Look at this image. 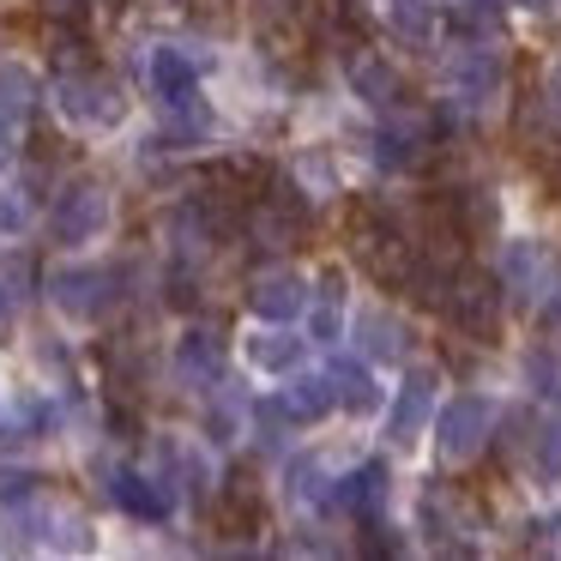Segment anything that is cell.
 <instances>
[{
  "label": "cell",
  "mask_w": 561,
  "mask_h": 561,
  "mask_svg": "<svg viewBox=\"0 0 561 561\" xmlns=\"http://www.w3.org/2000/svg\"><path fill=\"white\" fill-rule=\"evenodd\" d=\"M260 525H266V501H260V483H254V477H236V483L224 489V531L254 537Z\"/></svg>",
  "instance_id": "83f0119b"
},
{
  "label": "cell",
  "mask_w": 561,
  "mask_h": 561,
  "mask_svg": "<svg viewBox=\"0 0 561 561\" xmlns=\"http://www.w3.org/2000/svg\"><path fill=\"white\" fill-rule=\"evenodd\" d=\"M332 489L327 471H320V459H290V501H302V507H332Z\"/></svg>",
  "instance_id": "d6a6232c"
},
{
  "label": "cell",
  "mask_w": 561,
  "mask_h": 561,
  "mask_svg": "<svg viewBox=\"0 0 561 561\" xmlns=\"http://www.w3.org/2000/svg\"><path fill=\"white\" fill-rule=\"evenodd\" d=\"M158 465L175 477V489H182L194 507H211V495H218V483H211V459L199 447H187V440H158Z\"/></svg>",
  "instance_id": "e0dca14e"
},
{
  "label": "cell",
  "mask_w": 561,
  "mask_h": 561,
  "mask_svg": "<svg viewBox=\"0 0 561 561\" xmlns=\"http://www.w3.org/2000/svg\"><path fill=\"white\" fill-rule=\"evenodd\" d=\"M0 290H7V296H0L7 308H25L31 296H37V278H31V260H19V254H7V260H0Z\"/></svg>",
  "instance_id": "8d00e7d4"
},
{
  "label": "cell",
  "mask_w": 561,
  "mask_h": 561,
  "mask_svg": "<svg viewBox=\"0 0 561 561\" xmlns=\"http://www.w3.org/2000/svg\"><path fill=\"white\" fill-rule=\"evenodd\" d=\"M31 115H37V73L19 61H0V127L25 134Z\"/></svg>",
  "instance_id": "484cf974"
},
{
  "label": "cell",
  "mask_w": 561,
  "mask_h": 561,
  "mask_svg": "<svg viewBox=\"0 0 561 561\" xmlns=\"http://www.w3.org/2000/svg\"><path fill=\"white\" fill-rule=\"evenodd\" d=\"M525 447V471H531V483H561V416H543V423H531L525 435H513Z\"/></svg>",
  "instance_id": "d4e9b609"
},
{
  "label": "cell",
  "mask_w": 561,
  "mask_h": 561,
  "mask_svg": "<svg viewBox=\"0 0 561 561\" xmlns=\"http://www.w3.org/2000/svg\"><path fill=\"white\" fill-rule=\"evenodd\" d=\"M501 308H507V284L501 272H453V290H447V327L471 344H495L501 339Z\"/></svg>",
  "instance_id": "277c9868"
},
{
  "label": "cell",
  "mask_w": 561,
  "mask_h": 561,
  "mask_svg": "<svg viewBox=\"0 0 561 561\" xmlns=\"http://www.w3.org/2000/svg\"><path fill=\"white\" fill-rule=\"evenodd\" d=\"M31 230V194L19 182L0 187V242H13V236Z\"/></svg>",
  "instance_id": "d590c367"
},
{
  "label": "cell",
  "mask_w": 561,
  "mask_h": 561,
  "mask_svg": "<svg viewBox=\"0 0 561 561\" xmlns=\"http://www.w3.org/2000/svg\"><path fill=\"white\" fill-rule=\"evenodd\" d=\"M351 98L368 103V110H380V115H399L404 103H411V85H404V73L387 61V55L356 49L351 55Z\"/></svg>",
  "instance_id": "4fadbf2b"
},
{
  "label": "cell",
  "mask_w": 561,
  "mask_h": 561,
  "mask_svg": "<svg viewBox=\"0 0 561 561\" xmlns=\"http://www.w3.org/2000/svg\"><path fill=\"white\" fill-rule=\"evenodd\" d=\"M308 308H314V290H308V278L296 266H266L248 284V314L266 320V327H290Z\"/></svg>",
  "instance_id": "ba28073f"
},
{
  "label": "cell",
  "mask_w": 561,
  "mask_h": 561,
  "mask_svg": "<svg viewBox=\"0 0 561 561\" xmlns=\"http://www.w3.org/2000/svg\"><path fill=\"white\" fill-rule=\"evenodd\" d=\"M127 278H134L127 266H55L49 278H43V290H49V302L61 308V314H73L91 327V320L115 314V302L127 296Z\"/></svg>",
  "instance_id": "7a4b0ae2"
},
{
  "label": "cell",
  "mask_w": 561,
  "mask_h": 561,
  "mask_svg": "<svg viewBox=\"0 0 561 561\" xmlns=\"http://www.w3.org/2000/svg\"><path fill=\"white\" fill-rule=\"evenodd\" d=\"M507 91V61L489 43H465L459 55H447V110L453 115H489Z\"/></svg>",
  "instance_id": "5b68a950"
},
{
  "label": "cell",
  "mask_w": 561,
  "mask_h": 561,
  "mask_svg": "<svg viewBox=\"0 0 561 561\" xmlns=\"http://www.w3.org/2000/svg\"><path fill=\"white\" fill-rule=\"evenodd\" d=\"M447 211H453V224L465 230V242H489V236L501 230V199L489 194V187H453Z\"/></svg>",
  "instance_id": "603a6c76"
},
{
  "label": "cell",
  "mask_w": 561,
  "mask_h": 561,
  "mask_svg": "<svg viewBox=\"0 0 561 561\" xmlns=\"http://www.w3.org/2000/svg\"><path fill=\"white\" fill-rule=\"evenodd\" d=\"M55 110L73 127H85V134H115L127 122V91L110 73H98V67H79V73L55 79Z\"/></svg>",
  "instance_id": "3957f363"
},
{
  "label": "cell",
  "mask_w": 561,
  "mask_h": 561,
  "mask_svg": "<svg viewBox=\"0 0 561 561\" xmlns=\"http://www.w3.org/2000/svg\"><path fill=\"white\" fill-rule=\"evenodd\" d=\"M543 110H549V122L561 127V61L543 73Z\"/></svg>",
  "instance_id": "b9f144b4"
},
{
  "label": "cell",
  "mask_w": 561,
  "mask_h": 561,
  "mask_svg": "<svg viewBox=\"0 0 561 561\" xmlns=\"http://www.w3.org/2000/svg\"><path fill=\"white\" fill-rule=\"evenodd\" d=\"M308 356V339H296L290 327H272V332H254L248 339V363L260 368V375H296Z\"/></svg>",
  "instance_id": "cb8c5ba5"
},
{
  "label": "cell",
  "mask_w": 561,
  "mask_h": 561,
  "mask_svg": "<svg viewBox=\"0 0 561 561\" xmlns=\"http://www.w3.org/2000/svg\"><path fill=\"white\" fill-rule=\"evenodd\" d=\"M501 7H507V0H453V37L489 43L501 31Z\"/></svg>",
  "instance_id": "f546056e"
},
{
  "label": "cell",
  "mask_w": 561,
  "mask_h": 561,
  "mask_svg": "<svg viewBox=\"0 0 561 561\" xmlns=\"http://www.w3.org/2000/svg\"><path fill=\"white\" fill-rule=\"evenodd\" d=\"M110 218H115L110 187L79 182V187H67V194L49 206V236H55L61 248H85V242H98V236L110 230Z\"/></svg>",
  "instance_id": "52a82bcc"
},
{
  "label": "cell",
  "mask_w": 561,
  "mask_h": 561,
  "mask_svg": "<svg viewBox=\"0 0 561 561\" xmlns=\"http://www.w3.org/2000/svg\"><path fill=\"white\" fill-rule=\"evenodd\" d=\"M49 61H55V73H79V67H98V61H91V37H85V25L49 19Z\"/></svg>",
  "instance_id": "f1b7e54d"
},
{
  "label": "cell",
  "mask_w": 561,
  "mask_h": 561,
  "mask_svg": "<svg viewBox=\"0 0 561 561\" xmlns=\"http://www.w3.org/2000/svg\"><path fill=\"white\" fill-rule=\"evenodd\" d=\"M525 7H556V0H525Z\"/></svg>",
  "instance_id": "7bdbcfd3"
},
{
  "label": "cell",
  "mask_w": 561,
  "mask_h": 561,
  "mask_svg": "<svg viewBox=\"0 0 561 561\" xmlns=\"http://www.w3.org/2000/svg\"><path fill=\"white\" fill-rule=\"evenodd\" d=\"M0 308H7V302H0Z\"/></svg>",
  "instance_id": "ee69618b"
},
{
  "label": "cell",
  "mask_w": 561,
  "mask_h": 561,
  "mask_svg": "<svg viewBox=\"0 0 561 561\" xmlns=\"http://www.w3.org/2000/svg\"><path fill=\"white\" fill-rule=\"evenodd\" d=\"M387 501H392V471H387V459L356 465V471L339 477V489H332V507L351 513V519H375V513H387Z\"/></svg>",
  "instance_id": "9a60e30c"
},
{
  "label": "cell",
  "mask_w": 561,
  "mask_h": 561,
  "mask_svg": "<svg viewBox=\"0 0 561 561\" xmlns=\"http://www.w3.org/2000/svg\"><path fill=\"white\" fill-rule=\"evenodd\" d=\"M375 163L387 175H411V170H423L428 163V134L416 122H387L375 134Z\"/></svg>",
  "instance_id": "ffe728a7"
},
{
  "label": "cell",
  "mask_w": 561,
  "mask_h": 561,
  "mask_svg": "<svg viewBox=\"0 0 561 561\" xmlns=\"http://www.w3.org/2000/svg\"><path fill=\"white\" fill-rule=\"evenodd\" d=\"M435 387H440L435 368H411V375H404L399 399H392V411H387V440L399 453L416 447L423 428H435Z\"/></svg>",
  "instance_id": "30bf717a"
},
{
  "label": "cell",
  "mask_w": 561,
  "mask_h": 561,
  "mask_svg": "<svg viewBox=\"0 0 561 561\" xmlns=\"http://www.w3.org/2000/svg\"><path fill=\"white\" fill-rule=\"evenodd\" d=\"M339 320H344V272L327 266L320 272V296H314V339L332 344L339 339Z\"/></svg>",
  "instance_id": "4dcf8cb0"
},
{
  "label": "cell",
  "mask_w": 561,
  "mask_h": 561,
  "mask_svg": "<svg viewBox=\"0 0 561 561\" xmlns=\"http://www.w3.org/2000/svg\"><path fill=\"white\" fill-rule=\"evenodd\" d=\"M327 375H332V392H339V411H351V416L380 411V387H375V375H368V363H356V356H339Z\"/></svg>",
  "instance_id": "4316f807"
},
{
  "label": "cell",
  "mask_w": 561,
  "mask_h": 561,
  "mask_svg": "<svg viewBox=\"0 0 561 561\" xmlns=\"http://www.w3.org/2000/svg\"><path fill=\"white\" fill-rule=\"evenodd\" d=\"M49 7V19H67V25H85L91 19V0H43Z\"/></svg>",
  "instance_id": "60d3db41"
},
{
  "label": "cell",
  "mask_w": 561,
  "mask_h": 561,
  "mask_svg": "<svg viewBox=\"0 0 561 561\" xmlns=\"http://www.w3.org/2000/svg\"><path fill=\"white\" fill-rule=\"evenodd\" d=\"M278 404L290 411V423H320V416L339 404V392H332V375H308V368H296V375H284Z\"/></svg>",
  "instance_id": "7402d4cb"
},
{
  "label": "cell",
  "mask_w": 561,
  "mask_h": 561,
  "mask_svg": "<svg viewBox=\"0 0 561 561\" xmlns=\"http://www.w3.org/2000/svg\"><path fill=\"white\" fill-rule=\"evenodd\" d=\"M158 110H163V146H175V151L206 146V139L218 134V115H211V103L199 98V85H194V91H175V98H163Z\"/></svg>",
  "instance_id": "2e32d148"
},
{
  "label": "cell",
  "mask_w": 561,
  "mask_h": 561,
  "mask_svg": "<svg viewBox=\"0 0 561 561\" xmlns=\"http://www.w3.org/2000/svg\"><path fill=\"white\" fill-rule=\"evenodd\" d=\"M224 368H230V344H224L218 327H187L175 339V375H182V387L211 392V387H224Z\"/></svg>",
  "instance_id": "7c38bea8"
},
{
  "label": "cell",
  "mask_w": 561,
  "mask_h": 561,
  "mask_svg": "<svg viewBox=\"0 0 561 561\" xmlns=\"http://www.w3.org/2000/svg\"><path fill=\"white\" fill-rule=\"evenodd\" d=\"M356 344H363L368 363H399L411 351V327L399 314H387V308H363L356 314Z\"/></svg>",
  "instance_id": "44dd1931"
},
{
  "label": "cell",
  "mask_w": 561,
  "mask_h": 561,
  "mask_svg": "<svg viewBox=\"0 0 561 561\" xmlns=\"http://www.w3.org/2000/svg\"><path fill=\"white\" fill-rule=\"evenodd\" d=\"M423 531L435 537V549H447V556H471V543H465V531H477L471 501H465L459 489H428L423 495Z\"/></svg>",
  "instance_id": "5bb4252c"
},
{
  "label": "cell",
  "mask_w": 561,
  "mask_h": 561,
  "mask_svg": "<svg viewBox=\"0 0 561 561\" xmlns=\"http://www.w3.org/2000/svg\"><path fill=\"white\" fill-rule=\"evenodd\" d=\"M495 272H501V284H507L519 302H543V296H556V284H561L556 254H549L543 242H531V236H519V242L501 248Z\"/></svg>",
  "instance_id": "9c48e42d"
},
{
  "label": "cell",
  "mask_w": 561,
  "mask_h": 561,
  "mask_svg": "<svg viewBox=\"0 0 561 561\" xmlns=\"http://www.w3.org/2000/svg\"><path fill=\"white\" fill-rule=\"evenodd\" d=\"M525 375H531V387L537 392H549V399H561V363L549 351H537L531 363H525Z\"/></svg>",
  "instance_id": "ab89813d"
},
{
  "label": "cell",
  "mask_w": 561,
  "mask_h": 561,
  "mask_svg": "<svg viewBox=\"0 0 561 561\" xmlns=\"http://www.w3.org/2000/svg\"><path fill=\"white\" fill-rule=\"evenodd\" d=\"M98 363H103V380H110L115 392H134L139 380H146V356L134 351V344H122V339H110L98 351Z\"/></svg>",
  "instance_id": "1f68e13d"
},
{
  "label": "cell",
  "mask_w": 561,
  "mask_h": 561,
  "mask_svg": "<svg viewBox=\"0 0 561 561\" xmlns=\"http://www.w3.org/2000/svg\"><path fill=\"white\" fill-rule=\"evenodd\" d=\"M206 435H211V440H236V435H242V399H236V392H218V387H211Z\"/></svg>",
  "instance_id": "e575fe53"
},
{
  "label": "cell",
  "mask_w": 561,
  "mask_h": 561,
  "mask_svg": "<svg viewBox=\"0 0 561 561\" xmlns=\"http://www.w3.org/2000/svg\"><path fill=\"white\" fill-rule=\"evenodd\" d=\"M351 254H356V266H368L387 290H399L411 260H416V242L404 236L399 211H392L387 199H356L351 206Z\"/></svg>",
  "instance_id": "6da1fadb"
},
{
  "label": "cell",
  "mask_w": 561,
  "mask_h": 561,
  "mask_svg": "<svg viewBox=\"0 0 561 561\" xmlns=\"http://www.w3.org/2000/svg\"><path fill=\"white\" fill-rule=\"evenodd\" d=\"M356 549H363V556H404V537L392 531L387 525V513H375V519H356Z\"/></svg>",
  "instance_id": "836d02e7"
},
{
  "label": "cell",
  "mask_w": 561,
  "mask_h": 561,
  "mask_svg": "<svg viewBox=\"0 0 561 561\" xmlns=\"http://www.w3.org/2000/svg\"><path fill=\"white\" fill-rule=\"evenodd\" d=\"M43 477L31 471V465H0V507H25V501H37Z\"/></svg>",
  "instance_id": "74e56055"
},
{
  "label": "cell",
  "mask_w": 561,
  "mask_h": 561,
  "mask_svg": "<svg viewBox=\"0 0 561 561\" xmlns=\"http://www.w3.org/2000/svg\"><path fill=\"white\" fill-rule=\"evenodd\" d=\"M139 73H146V91L163 103V98H175V91H194L199 73H206V61H194L187 49H170V43H163V49L139 55Z\"/></svg>",
  "instance_id": "ac0fdd59"
},
{
  "label": "cell",
  "mask_w": 561,
  "mask_h": 561,
  "mask_svg": "<svg viewBox=\"0 0 561 561\" xmlns=\"http://www.w3.org/2000/svg\"><path fill=\"white\" fill-rule=\"evenodd\" d=\"M387 37L399 43V49L435 55V37H440L435 0H387Z\"/></svg>",
  "instance_id": "d6986e66"
},
{
  "label": "cell",
  "mask_w": 561,
  "mask_h": 561,
  "mask_svg": "<svg viewBox=\"0 0 561 561\" xmlns=\"http://www.w3.org/2000/svg\"><path fill=\"white\" fill-rule=\"evenodd\" d=\"M489 435H495V404L483 392H459L435 411V453L440 465H471L483 459Z\"/></svg>",
  "instance_id": "8992f818"
},
{
  "label": "cell",
  "mask_w": 561,
  "mask_h": 561,
  "mask_svg": "<svg viewBox=\"0 0 561 561\" xmlns=\"http://www.w3.org/2000/svg\"><path fill=\"white\" fill-rule=\"evenodd\" d=\"M110 495L127 519L139 525H170L175 513V495H170V477H151V471H134V465H115L110 471Z\"/></svg>",
  "instance_id": "8fae6325"
},
{
  "label": "cell",
  "mask_w": 561,
  "mask_h": 561,
  "mask_svg": "<svg viewBox=\"0 0 561 561\" xmlns=\"http://www.w3.org/2000/svg\"><path fill=\"white\" fill-rule=\"evenodd\" d=\"M103 423H110V435H115V440H139V428H146V423H139V411H134V404H122V392L110 399Z\"/></svg>",
  "instance_id": "f35d334b"
}]
</instances>
